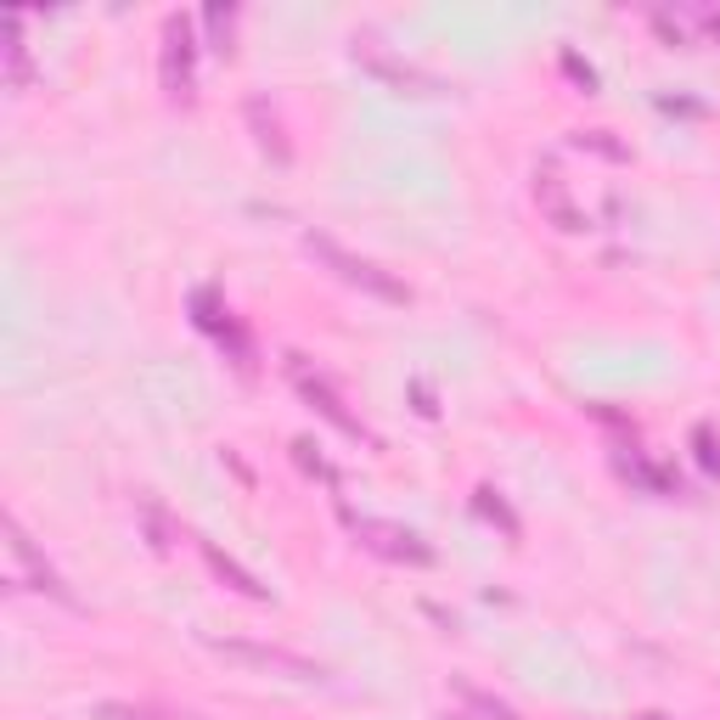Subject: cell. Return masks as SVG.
<instances>
[{
    "mask_svg": "<svg viewBox=\"0 0 720 720\" xmlns=\"http://www.w3.org/2000/svg\"><path fill=\"white\" fill-rule=\"evenodd\" d=\"M304 248H310V259H321L327 270H332V277L338 282H349V288H360V293H372V299H389V304H406L411 293L389 277V270L383 264H372V259H360V253H349V248H338L332 237H304Z\"/></svg>",
    "mask_w": 720,
    "mask_h": 720,
    "instance_id": "cell-1",
    "label": "cell"
},
{
    "mask_svg": "<svg viewBox=\"0 0 720 720\" xmlns=\"http://www.w3.org/2000/svg\"><path fill=\"white\" fill-rule=\"evenodd\" d=\"M220 659H231V664H248V670H259V676H282V681H321L327 670L316 664V659H299V653H288V648H270V642H209Z\"/></svg>",
    "mask_w": 720,
    "mask_h": 720,
    "instance_id": "cell-2",
    "label": "cell"
},
{
    "mask_svg": "<svg viewBox=\"0 0 720 720\" xmlns=\"http://www.w3.org/2000/svg\"><path fill=\"white\" fill-rule=\"evenodd\" d=\"M354 523V540L367 552H378V558H389V563H411V569H428L433 563V547L422 534H411V529H400V523H383V518H349Z\"/></svg>",
    "mask_w": 720,
    "mask_h": 720,
    "instance_id": "cell-3",
    "label": "cell"
},
{
    "mask_svg": "<svg viewBox=\"0 0 720 720\" xmlns=\"http://www.w3.org/2000/svg\"><path fill=\"white\" fill-rule=\"evenodd\" d=\"M288 378H293V389L310 400V411H321V417H327L338 433H349V439H367V428H360V417H354V411L338 400V389H332L321 372H310V360H304V354H288Z\"/></svg>",
    "mask_w": 720,
    "mask_h": 720,
    "instance_id": "cell-4",
    "label": "cell"
},
{
    "mask_svg": "<svg viewBox=\"0 0 720 720\" xmlns=\"http://www.w3.org/2000/svg\"><path fill=\"white\" fill-rule=\"evenodd\" d=\"M192 62H198V34H192V18H169L163 23V90L174 102L192 97Z\"/></svg>",
    "mask_w": 720,
    "mask_h": 720,
    "instance_id": "cell-5",
    "label": "cell"
},
{
    "mask_svg": "<svg viewBox=\"0 0 720 720\" xmlns=\"http://www.w3.org/2000/svg\"><path fill=\"white\" fill-rule=\"evenodd\" d=\"M0 529H7V552H12V558H18V569L34 580V591H46V597H57L62 608H73V591H68V586H62V574H57V569L34 552V540L23 534V523L7 512V523H0Z\"/></svg>",
    "mask_w": 720,
    "mask_h": 720,
    "instance_id": "cell-6",
    "label": "cell"
},
{
    "mask_svg": "<svg viewBox=\"0 0 720 720\" xmlns=\"http://www.w3.org/2000/svg\"><path fill=\"white\" fill-rule=\"evenodd\" d=\"M534 203L552 214L558 231H580V226H586V214L569 203V187H563V174H558L552 163H540V169H534Z\"/></svg>",
    "mask_w": 720,
    "mask_h": 720,
    "instance_id": "cell-7",
    "label": "cell"
},
{
    "mask_svg": "<svg viewBox=\"0 0 720 720\" xmlns=\"http://www.w3.org/2000/svg\"><path fill=\"white\" fill-rule=\"evenodd\" d=\"M354 62H367L372 73H383V79H389V84H400V90H417V97H428V90H433V79H428V73H417L411 62L383 57V51H378V40H354Z\"/></svg>",
    "mask_w": 720,
    "mask_h": 720,
    "instance_id": "cell-8",
    "label": "cell"
},
{
    "mask_svg": "<svg viewBox=\"0 0 720 720\" xmlns=\"http://www.w3.org/2000/svg\"><path fill=\"white\" fill-rule=\"evenodd\" d=\"M203 563H209V569H214V580H220V586H231L237 597H253V602H264V586H259V580H253V574L237 563V558H226V552L214 547V540H203Z\"/></svg>",
    "mask_w": 720,
    "mask_h": 720,
    "instance_id": "cell-9",
    "label": "cell"
},
{
    "mask_svg": "<svg viewBox=\"0 0 720 720\" xmlns=\"http://www.w3.org/2000/svg\"><path fill=\"white\" fill-rule=\"evenodd\" d=\"M248 124L259 130V147L277 158V163H288L293 158V147H288V136H282V124H277V113H270L264 102H248Z\"/></svg>",
    "mask_w": 720,
    "mask_h": 720,
    "instance_id": "cell-10",
    "label": "cell"
},
{
    "mask_svg": "<svg viewBox=\"0 0 720 720\" xmlns=\"http://www.w3.org/2000/svg\"><path fill=\"white\" fill-rule=\"evenodd\" d=\"M7 84L23 90L29 84V51H23V18L7 12Z\"/></svg>",
    "mask_w": 720,
    "mask_h": 720,
    "instance_id": "cell-11",
    "label": "cell"
},
{
    "mask_svg": "<svg viewBox=\"0 0 720 720\" xmlns=\"http://www.w3.org/2000/svg\"><path fill=\"white\" fill-rule=\"evenodd\" d=\"M619 473H624V479H637V484H642V490H653V496H670V490H676V484H670L659 468H648L642 457H619Z\"/></svg>",
    "mask_w": 720,
    "mask_h": 720,
    "instance_id": "cell-12",
    "label": "cell"
},
{
    "mask_svg": "<svg viewBox=\"0 0 720 720\" xmlns=\"http://www.w3.org/2000/svg\"><path fill=\"white\" fill-rule=\"evenodd\" d=\"M479 512H484L490 523H501V534H518V518H512V507H507V501H501L490 484L479 490Z\"/></svg>",
    "mask_w": 720,
    "mask_h": 720,
    "instance_id": "cell-13",
    "label": "cell"
},
{
    "mask_svg": "<svg viewBox=\"0 0 720 720\" xmlns=\"http://www.w3.org/2000/svg\"><path fill=\"white\" fill-rule=\"evenodd\" d=\"M462 698H468V709L484 714V720H518V709H507L501 698H490V692H479V687H462Z\"/></svg>",
    "mask_w": 720,
    "mask_h": 720,
    "instance_id": "cell-14",
    "label": "cell"
},
{
    "mask_svg": "<svg viewBox=\"0 0 720 720\" xmlns=\"http://www.w3.org/2000/svg\"><path fill=\"white\" fill-rule=\"evenodd\" d=\"M203 23H209V34H214V51H231V23H237V12H231V7H209Z\"/></svg>",
    "mask_w": 720,
    "mask_h": 720,
    "instance_id": "cell-15",
    "label": "cell"
},
{
    "mask_svg": "<svg viewBox=\"0 0 720 720\" xmlns=\"http://www.w3.org/2000/svg\"><path fill=\"white\" fill-rule=\"evenodd\" d=\"M692 450H698V462L709 473H720V439H714V428H692Z\"/></svg>",
    "mask_w": 720,
    "mask_h": 720,
    "instance_id": "cell-16",
    "label": "cell"
},
{
    "mask_svg": "<svg viewBox=\"0 0 720 720\" xmlns=\"http://www.w3.org/2000/svg\"><path fill=\"white\" fill-rule=\"evenodd\" d=\"M574 147H591V152H602V158H624V147H619V141H608V130H580V136H574Z\"/></svg>",
    "mask_w": 720,
    "mask_h": 720,
    "instance_id": "cell-17",
    "label": "cell"
},
{
    "mask_svg": "<svg viewBox=\"0 0 720 720\" xmlns=\"http://www.w3.org/2000/svg\"><path fill=\"white\" fill-rule=\"evenodd\" d=\"M293 457H299V468H304V473H316V479H332V468L316 457V444H310V439H299V444H293Z\"/></svg>",
    "mask_w": 720,
    "mask_h": 720,
    "instance_id": "cell-18",
    "label": "cell"
},
{
    "mask_svg": "<svg viewBox=\"0 0 720 720\" xmlns=\"http://www.w3.org/2000/svg\"><path fill=\"white\" fill-rule=\"evenodd\" d=\"M563 68H569V79H574V84H586V90L597 84V73H591V68H586V62H580L574 51H563Z\"/></svg>",
    "mask_w": 720,
    "mask_h": 720,
    "instance_id": "cell-19",
    "label": "cell"
},
{
    "mask_svg": "<svg viewBox=\"0 0 720 720\" xmlns=\"http://www.w3.org/2000/svg\"><path fill=\"white\" fill-rule=\"evenodd\" d=\"M709 29H714V34H720V12H709Z\"/></svg>",
    "mask_w": 720,
    "mask_h": 720,
    "instance_id": "cell-20",
    "label": "cell"
},
{
    "mask_svg": "<svg viewBox=\"0 0 720 720\" xmlns=\"http://www.w3.org/2000/svg\"><path fill=\"white\" fill-rule=\"evenodd\" d=\"M637 720H664V714H637Z\"/></svg>",
    "mask_w": 720,
    "mask_h": 720,
    "instance_id": "cell-21",
    "label": "cell"
}]
</instances>
